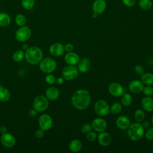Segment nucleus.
Wrapping results in <instances>:
<instances>
[{"label":"nucleus","instance_id":"45","mask_svg":"<svg viewBox=\"0 0 153 153\" xmlns=\"http://www.w3.org/2000/svg\"><path fill=\"white\" fill-rule=\"evenodd\" d=\"M22 47H23V49L25 50V51H26V50L29 48V47H28V46H27V45H26V44H24V45H23Z\"/></svg>","mask_w":153,"mask_h":153},{"label":"nucleus","instance_id":"16","mask_svg":"<svg viewBox=\"0 0 153 153\" xmlns=\"http://www.w3.org/2000/svg\"><path fill=\"white\" fill-rule=\"evenodd\" d=\"M97 139L99 144L103 146L109 145L112 141V137L110 134L104 131L100 132V134L98 135Z\"/></svg>","mask_w":153,"mask_h":153},{"label":"nucleus","instance_id":"36","mask_svg":"<svg viewBox=\"0 0 153 153\" xmlns=\"http://www.w3.org/2000/svg\"><path fill=\"white\" fill-rule=\"evenodd\" d=\"M97 137V135L96 134V133L93 132V131H90L88 133H87V136H86V138L87 139L90 141V142H93L94 141L96 138Z\"/></svg>","mask_w":153,"mask_h":153},{"label":"nucleus","instance_id":"8","mask_svg":"<svg viewBox=\"0 0 153 153\" xmlns=\"http://www.w3.org/2000/svg\"><path fill=\"white\" fill-rule=\"evenodd\" d=\"M31 36L30 29L26 26H21L16 32L15 36L16 39L19 42H25L27 41Z\"/></svg>","mask_w":153,"mask_h":153},{"label":"nucleus","instance_id":"31","mask_svg":"<svg viewBox=\"0 0 153 153\" xmlns=\"http://www.w3.org/2000/svg\"><path fill=\"white\" fill-rule=\"evenodd\" d=\"M25 56V53L22 50L16 51L13 55V60L16 62H20L23 60Z\"/></svg>","mask_w":153,"mask_h":153},{"label":"nucleus","instance_id":"11","mask_svg":"<svg viewBox=\"0 0 153 153\" xmlns=\"http://www.w3.org/2000/svg\"><path fill=\"white\" fill-rule=\"evenodd\" d=\"M0 140L2 145L7 148H11L14 146L16 142L15 137L13 134L8 133L2 134Z\"/></svg>","mask_w":153,"mask_h":153},{"label":"nucleus","instance_id":"12","mask_svg":"<svg viewBox=\"0 0 153 153\" xmlns=\"http://www.w3.org/2000/svg\"><path fill=\"white\" fill-rule=\"evenodd\" d=\"M107 122L102 118H96L91 123L92 128L98 132L105 131L107 128Z\"/></svg>","mask_w":153,"mask_h":153},{"label":"nucleus","instance_id":"9","mask_svg":"<svg viewBox=\"0 0 153 153\" xmlns=\"http://www.w3.org/2000/svg\"><path fill=\"white\" fill-rule=\"evenodd\" d=\"M39 128L44 131L50 130L53 126V120L51 117L46 114L41 115L38 120Z\"/></svg>","mask_w":153,"mask_h":153},{"label":"nucleus","instance_id":"37","mask_svg":"<svg viewBox=\"0 0 153 153\" xmlns=\"http://www.w3.org/2000/svg\"><path fill=\"white\" fill-rule=\"evenodd\" d=\"M45 80L47 83L49 84H53L56 82V78L55 76L52 74H48L45 78Z\"/></svg>","mask_w":153,"mask_h":153},{"label":"nucleus","instance_id":"3","mask_svg":"<svg viewBox=\"0 0 153 153\" xmlns=\"http://www.w3.org/2000/svg\"><path fill=\"white\" fill-rule=\"evenodd\" d=\"M144 128L142 126L141 124L138 122L130 124L127 128L128 136L133 141H137L141 139L144 135Z\"/></svg>","mask_w":153,"mask_h":153},{"label":"nucleus","instance_id":"19","mask_svg":"<svg viewBox=\"0 0 153 153\" xmlns=\"http://www.w3.org/2000/svg\"><path fill=\"white\" fill-rule=\"evenodd\" d=\"M106 6V4L104 0H96L93 4V10L94 13L99 14L105 11Z\"/></svg>","mask_w":153,"mask_h":153},{"label":"nucleus","instance_id":"38","mask_svg":"<svg viewBox=\"0 0 153 153\" xmlns=\"http://www.w3.org/2000/svg\"><path fill=\"white\" fill-rule=\"evenodd\" d=\"M134 72L136 74L139 75H142L145 71V69L143 68V67L140 65H137L134 66Z\"/></svg>","mask_w":153,"mask_h":153},{"label":"nucleus","instance_id":"39","mask_svg":"<svg viewBox=\"0 0 153 153\" xmlns=\"http://www.w3.org/2000/svg\"><path fill=\"white\" fill-rule=\"evenodd\" d=\"M64 48H65V51H66L67 53L71 52L74 50V46L73 44H72L71 43H68V44L65 45Z\"/></svg>","mask_w":153,"mask_h":153},{"label":"nucleus","instance_id":"24","mask_svg":"<svg viewBox=\"0 0 153 153\" xmlns=\"http://www.w3.org/2000/svg\"><path fill=\"white\" fill-rule=\"evenodd\" d=\"M140 81L146 85H153V74L151 73H143L140 77Z\"/></svg>","mask_w":153,"mask_h":153},{"label":"nucleus","instance_id":"30","mask_svg":"<svg viewBox=\"0 0 153 153\" xmlns=\"http://www.w3.org/2000/svg\"><path fill=\"white\" fill-rule=\"evenodd\" d=\"M15 22L16 25L20 27L25 26L26 22V17L22 14H17L15 17Z\"/></svg>","mask_w":153,"mask_h":153},{"label":"nucleus","instance_id":"46","mask_svg":"<svg viewBox=\"0 0 153 153\" xmlns=\"http://www.w3.org/2000/svg\"><path fill=\"white\" fill-rule=\"evenodd\" d=\"M97 14L94 13V14H93V17H97Z\"/></svg>","mask_w":153,"mask_h":153},{"label":"nucleus","instance_id":"4","mask_svg":"<svg viewBox=\"0 0 153 153\" xmlns=\"http://www.w3.org/2000/svg\"><path fill=\"white\" fill-rule=\"evenodd\" d=\"M57 64L56 61L50 57L42 59L39 62V68L42 72L46 74L53 72L56 68Z\"/></svg>","mask_w":153,"mask_h":153},{"label":"nucleus","instance_id":"41","mask_svg":"<svg viewBox=\"0 0 153 153\" xmlns=\"http://www.w3.org/2000/svg\"><path fill=\"white\" fill-rule=\"evenodd\" d=\"M135 0H123V4L127 7H131L135 3Z\"/></svg>","mask_w":153,"mask_h":153},{"label":"nucleus","instance_id":"18","mask_svg":"<svg viewBox=\"0 0 153 153\" xmlns=\"http://www.w3.org/2000/svg\"><path fill=\"white\" fill-rule=\"evenodd\" d=\"M90 68V60L86 57H84L79 59L78 63V69L81 73H85L87 72Z\"/></svg>","mask_w":153,"mask_h":153},{"label":"nucleus","instance_id":"29","mask_svg":"<svg viewBox=\"0 0 153 153\" xmlns=\"http://www.w3.org/2000/svg\"><path fill=\"white\" fill-rule=\"evenodd\" d=\"M22 7L26 10L32 9L35 5V0H21Z\"/></svg>","mask_w":153,"mask_h":153},{"label":"nucleus","instance_id":"17","mask_svg":"<svg viewBox=\"0 0 153 153\" xmlns=\"http://www.w3.org/2000/svg\"><path fill=\"white\" fill-rule=\"evenodd\" d=\"M130 124V121L129 118L124 115L120 116L116 120L117 126L121 130L127 129Z\"/></svg>","mask_w":153,"mask_h":153},{"label":"nucleus","instance_id":"7","mask_svg":"<svg viewBox=\"0 0 153 153\" xmlns=\"http://www.w3.org/2000/svg\"><path fill=\"white\" fill-rule=\"evenodd\" d=\"M62 75L65 80H72L78 76V69L73 65H68L63 69Z\"/></svg>","mask_w":153,"mask_h":153},{"label":"nucleus","instance_id":"10","mask_svg":"<svg viewBox=\"0 0 153 153\" xmlns=\"http://www.w3.org/2000/svg\"><path fill=\"white\" fill-rule=\"evenodd\" d=\"M108 91L112 96L120 97L124 93V88L121 84L114 82L109 85Z\"/></svg>","mask_w":153,"mask_h":153},{"label":"nucleus","instance_id":"2","mask_svg":"<svg viewBox=\"0 0 153 153\" xmlns=\"http://www.w3.org/2000/svg\"><path fill=\"white\" fill-rule=\"evenodd\" d=\"M25 57L30 64L37 65L42 59L43 53L41 49L38 47H30L25 51Z\"/></svg>","mask_w":153,"mask_h":153},{"label":"nucleus","instance_id":"22","mask_svg":"<svg viewBox=\"0 0 153 153\" xmlns=\"http://www.w3.org/2000/svg\"><path fill=\"white\" fill-rule=\"evenodd\" d=\"M82 146V143L78 139H74L71 140L69 143V149L70 151L74 152H77L79 151L81 149Z\"/></svg>","mask_w":153,"mask_h":153},{"label":"nucleus","instance_id":"32","mask_svg":"<svg viewBox=\"0 0 153 153\" xmlns=\"http://www.w3.org/2000/svg\"><path fill=\"white\" fill-rule=\"evenodd\" d=\"M139 5L142 9L146 10H149L152 5L151 0H140Z\"/></svg>","mask_w":153,"mask_h":153},{"label":"nucleus","instance_id":"21","mask_svg":"<svg viewBox=\"0 0 153 153\" xmlns=\"http://www.w3.org/2000/svg\"><path fill=\"white\" fill-rule=\"evenodd\" d=\"M141 105L145 111L148 112L153 111V99L150 96L143 97L141 101Z\"/></svg>","mask_w":153,"mask_h":153},{"label":"nucleus","instance_id":"25","mask_svg":"<svg viewBox=\"0 0 153 153\" xmlns=\"http://www.w3.org/2000/svg\"><path fill=\"white\" fill-rule=\"evenodd\" d=\"M11 94L10 91L5 87L0 86V101L7 102L10 100Z\"/></svg>","mask_w":153,"mask_h":153},{"label":"nucleus","instance_id":"20","mask_svg":"<svg viewBox=\"0 0 153 153\" xmlns=\"http://www.w3.org/2000/svg\"><path fill=\"white\" fill-rule=\"evenodd\" d=\"M60 96L59 90L54 87H49L45 91L46 97L50 100H56Z\"/></svg>","mask_w":153,"mask_h":153},{"label":"nucleus","instance_id":"40","mask_svg":"<svg viewBox=\"0 0 153 153\" xmlns=\"http://www.w3.org/2000/svg\"><path fill=\"white\" fill-rule=\"evenodd\" d=\"M35 136L36 138L38 139H41L42 137H44V130H42V129H38L35 132Z\"/></svg>","mask_w":153,"mask_h":153},{"label":"nucleus","instance_id":"44","mask_svg":"<svg viewBox=\"0 0 153 153\" xmlns=\"http://www.w3.org/2000/svg\"><path fill=\"white\" fill-rule=\"evenodd\" d=\"M56 81L57 82V83L58 84L61 85V84H62L63 83V82H64V78H62V77H59V78H58L56 80Z\"/></svg>","mask_w":153,"mask_h":153},{"label":"nucleus","instance_id":"15","mask_svg":"<svg viewBox=\"0 0 153 153\" xmlns=\"http://www.w3.org/2000/svg\"><path fill=\"white\" fill-rule=\"evenodd\" d=\"M65 62L69 65L75 66L78 64L79 60V55L73 51L67 53L64 57Z\"/></svg>","mask_w":153,"mask_h":153},{"label":"nucleus","instance_id":"14","mask_svg":"<svg viewBox=\"0 0 153 153\" xmlns=\"http://www.w3.org/2000/svg\"><path fill=\"white\" fill-rule=\"evenodd\" d=\"M143 84L141 81L138 79H134L130 81L128 84V90L133 93H139L142 91L143 88Z\"/></svg>","mask_w":153,"mask_h":153},{"label":"nucleus","instance_id":"5","mask_svg":"<svg viewBox=\"0 0 153 153\" xmlns=\"http://www.w3.org/2000/svg\"><path fill=\"white\" fill-rule=\"evenodd\" d=\"M48 99L43 95H38L36 96L33 100V107L34 109L38 112H43L48 107Z\"/></svg>","mask_w":153,"mask_h":153},{"label":"nucleus","instance_id":"28","mask_svg":"<svg viewBox=\"0 0 153 153\" xmlns=\"http://www.w3.org/2000/svg\"><path fill=\"white\" fill-rule=\"evenodd\" d=\"M134 117L137 122L140 123L143 121L145 118V112L140 109H138L134 112Z\"/></svg>","mask_w":153,"mask_h":153},{"label":"nucleus","instance_id":"23","mask_svg":"<svg viewBox=\"0 0 153 153\" xmlns=\"http://www.w3.org/2000/svg\"><path fill=\"white\" fill-rule=\"evenodd\" d=\"M11 19L10 16L6 13H0V26L7 27L11 24Z\"/></svg>","mask_w":153,"mask_h":153},{"label":"nucleus","instance_id":"43","mask_svg":"<svg viewBox=\"0 0 153 153\" xmlns=\"http://www.w3.org/2000/svg\"><path fill=\"white\" fill-rule=\"evenodd\" d=\"M7 127L4 126H1L0 127V133L2 134L4 133H7Z\"/></svg>","mask_w":153,"mask_h":153},{"label":"nucleus","instance_id":"35","mask_svg":"<svg viewBox=\"0 0 153 153\" xmlns=\"http://www.w3.org/2000/svg\"><path fill=\"white\" fill-rule=\"evenodd\" d=\"M92 129V126L91 124L89 123H85L81 126V131L83 133H87L90 132Z\"/></svg>","mask_w":153,"mask_h":153},{"label":"nucleus","instance_id":"27","mask_svg":"<svg viewBox=\"0 0 153 153\" xmlns=\"http://www.w3.org/2000/svg\"><path fill=\"white\" fill-rule=\"evenodd\" d=\"M122 110V105L118 102L113 103L109 108V112L112 114L116 115L119 114Z\"/></svg>","mask_w":153,"mask_h":153},{"label":"nucleus","instance_id":"34","mask_svg":"<svg viewBox=\"0 0 153 153\" xmlns=\"http://www.w3.org/2000/svg\"><path fill=\"white\" fill-rule=\"evenodd\" d=\"M144 134L146 139L148 140H153V127L148 128L146 131L144 133Z\"/></svg>","mask_w":153,"mask_h":153},{"label":"nucleus","instance_id":"42","mask_svg":"<svg viewBox=\"0 0 153 153\" xmlns=\"http://www.w3.org/2000/svg\"><path fill=\"white\" fill-rule=\"evenodd\" d=\"M142 126L143 127V128L145 129V128H148L149 127V126H150V124L148 121H143L142 124H141Z\"/></svg>","mask_w":153,"mask_h":153},{"label":"nucleus","instance_id":"33","mask_svg":"<svg viewBox=\"0 0 153 153\" xmlns=\"http://www.w3.org/2000/svg\"><path fill=\"white\" fill-rule=\"evenodd\" d=\"M142 92L146 96H151L153 95V87L151 85H146L143 87Z\"/></svg>","mask_w":153,"mask_h":153},{"label":"nucleus","instance_id":"1","mask_svg":"<svg viewBox=\"0 0 153 153\" xmlns=\"http://www.w3.org/2000/svg\"><path fill=\"white\" fill-rule=\"evenodd\" d=\"M72 105L78 110H85L88 108L91 102V96L85 89L76 90L71 97Z\"/></svg>","mask_w":153,"mask_h":153},{"label":"nucleus","instance_id":"48","mask_svg":"<svg viewBox=\"0 0 153 153\" xmlns=\"http://www.w3.org/2000/svg\"><path fill=\"white\" fill-rule=\"evenodd\" d=\"M152 150H153V145H152Z\"/></svg>","mask_w":153,"mask_h":153},{"label":"nucleus","instance_id":"13","mask_svg":"<svg viewBox=\"0 0 153 153\" xmlns=\"http://www.w3.org/2000/svg\"><path fill=\"white\" fill-rule=\"evenodd\" d=\"M49 51L50 53L54 57L61 56L65 52L64 45L59 42L54 43L50 45Z\"/></svg>","mask_w":153,"mask_h":153},{"label":"nucleus","instance_id":"6","mask_svg":"<svg viewBox=\"0 0 153 153\" xmlns=\"http://www.w3.org/2000/svg\"><path fill=\"white\" fill-rule=\"evenodd\" d=\"M109 106L108 103L103 99L97 100L94 106L95 112L99 116H106L109 112Z\"/></svg>","mask_w":153,"mask_h":153},{"label":"nucleus","instance_id":"47","mask_svg":"<svg viewBox=\"0 0 153 153\" xmlns=\"http://www.w3.org/2000/svg\"><path fill=\"white\" fill-rule=\"evenodd\" d=\"M151 122H152V124H153V115L152 117V118H151Z\"/></svg>","mask_w":153,"mask_h":153},{"label":"nucleus","instance_id":"26","mask_svg":"<svg viewBox=\"0 0 153 153\" xmlns=\"http://www.w3.org/2000/svg\"><path fill=\"white\" fill-rule=\"evenodd\" d=\"M121 102L123 105L124 106H128L131 105L132 102V97L128 93H123L121 95Z\"/></svg>","mask_w":153,"mask_h":153}]
</instances>
